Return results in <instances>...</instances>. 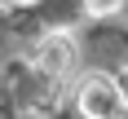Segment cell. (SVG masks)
<instances>
[{
    "label": "cell",
    "instance_id": "cell-1",
    "mask_svg": "<svg viewBox=\"0 0 128 119\" xmlns=\"http://www.w3.org/2000/svg\"><path fill=\"white\" fill-rule=\"evenodd\" d=\"M4 93H9L13 110H22V115H49L58 106V84L44 79L31 62H9L4 66Z\"/></svg>",
    "mask_w": 128,
    "mask_h": 119
},
{
    "label": "cell",
    "instance_id": "cell-2",
    "mask_svg": "<svg viewBox=\"0 0 128 119\" xmlns=\"http://www.w3.org/2000/svg\"><path fill=\"white\" fill-rule=\"evenodd\" d=\"M75 110L84 119H119L124 115V97H119L115 75H106V71L80 75V84H75Z\"/></svg>",
    "mask_w": 128,
    "mask_h": 119
},
{
    "label": "cell",
    "instance_id": "cell-3",
    "mask_svg": "<svg viewBox=\"0 0 128 119\" xmlns=\"http://www.w3.org/2000/svg\"><path fill=\"white\" fill-rule=\"evenodd\" d=\"M26 62L36 66L44 79L62 84V79L75 71V62H80V44H75L71 31H53V35H40L36 44H31V57H26Z\"/></svg>",
    "mask_w": 128,
    "mask_h": 119
},
{
    "label": "cell",
    "instance_id": "cell-4",
    "mask_svg": "<svg viewBox=\"0 0 128 119\" xmlns=\"http://www.w3.org/2000/svg\"><path fill=\"white\" fill-rule=\"evenodd\" d=\"M124 9V0H84V13L88 18H115Z\"/></svg>",
    "mask_w": 128,
    "mask_h": 119
},
{
    "label": "cell",
    "instance_id": "cell-5",
    "mask_svg": "<svg viewBox=\"0 0 128 119\" xmlns=\"http://www.w3.org/2000/svg\"><path fill=\"white\" fill-rule=\"evenodd\" d=\"M115 84H119V97H124V110H128V66L115 75Z\"/></svg>",
    "mask_w": 128,
    "mask_h": 119
},
{
    "label": "cell",
    "instance_id": "cell-6",
    "mask_svg": "<svg viewBox=\"0 0 128 119\" xmlns=\"http://www.w3.org/2000/svg\"><path fill=\"white\" fill-rule=\"evenodd\" d=\"M22 4H31V0H0V9H22Z\"/></svg>",
    "mask_w": 128,
    "mask_h": 119
}]
</instances>
